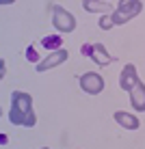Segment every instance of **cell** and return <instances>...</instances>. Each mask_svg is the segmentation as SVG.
<instances>
[{"mask_svg":"<svg viewBox=\"0 0 145 149\" xmlns=\"http://www.w3.org/2000/svg\"><path fill=\"white\" fill-rule=\"evenodd\" d=\"M9 100V123L24 125V119L33 112V95L26 91H11Z\"/></svg>","mask_w":145,"mask_h":149,"instance_id":"6da1fadb","label":"cell"},{"mask_svg":"<svg viewBox=\"0 0 145 149\" xmlns=\"http://www.w3.org/2000/svg\"><path fill=\"white\" fill-rule=\"evenodd\" d=\"M143 11V2L141 0H119L115 4V11H113V22L115 26H121V24H128L130 19H134L139 13Z\"/></svg>","mask_w":145,"mask_h":149,"instance_id":"7a4b0ae2","label":"cell"},{"mask_svg":"<svg viewBox=\"0 0 145 149\" xmlns=\"http://www.w3.org/2000/svg\"><path fill=\"white\" fill-rule=\"evenodd\" d=\"M78 22H76L74 13L67 11L65 7L61 4H52V28L59 35H67V33H74Z\"/></svg>","mask_w":145,"mask_h":149,"instance_id":"3957f363","label":"cell"},{"mask_svg":"<svg viewBox=\"0 0 145 149\" xmlns=\"http://www.w3.org/2000/svg\"><path fill=\"white\" fill-rule=\"evenodd\" d=\"M78 86L87 95H100L104 91L106 82H104V76L100 71H85V74L78 76Z\"/></svg>","mask_w":145,"mask_h":149,"instance_id":"277c9868","label":"cell"},{"mask_svg":"<svg viewBox=\"0 0 145 149\" xmlns=\"http://www.w3.org/2000/svg\"><path fill=\"white\" fill-rule=\"evenodd\" d=\"M67 58H69V52H67L65 48H61V50H56V52H50L46 58H41V63L35 65V71H37V74H43V71L56 69L59 65H63Z\"/></svg>","mask_w":145,"mask_h":149,"instance_id":"5b68a950","label":"cell"},{"mask_svg":"<svg viewBox=\"0 0 145 149\" xmlns=\"http://www.w3.org/2000/svg\"><path fill=\"white\" fill-rule=\"evenodd\" d=\"M139 82H141V78H139V69H137V65H132V63L123 65L121 74H119V89L126 91V93H130V91L139 84Z\"/></svg>","mask_w":145,"mask_h":149,"instance_id":"8992f818","label":"cell"},{"mask_svg":"<svg viewBox=\"0 0 145 149\" xmlns=\"http://www.w3.org/2000/svg\"><path fill=\"white\" fill-rule=\"evenodd\" d=\"M113 119L123 130H139L141 127V119L137 117V112H130V110H115L113 112Z\"/></svg>","mask_w":145,"mask_h":149,"instance_id":"52a82bcc","label":"cell"},{"mask_svg":"<svg viewBox=\"0 0 145 149\" xmlns=\"http://www.w3.org/2000/svg\"><path fill=\"white\" fill-rule=\"evenodd\" d=\"M128 97H130V106L134 112H145V82H139L128 93Z\"/></svg>","mask_w":145,"mask_h":149,"instance_id":"ba28073f","label":"cell"},{"mask_svg":"<svg viewBox=\"0 0 145 149\" xmlns=\"http://www.w3.org/2000/svg\"><path fill=\"white\" fill-rule=\"evenodd\" d=\"M91 61L97 65V67H108V65L115 61V56H113L108 50L104 48V43H93V54H91Z\"/></svg>","mask_w":145,"mask_h":149,"instance_id":"9c48e42d","label":"cell"},{"mask_svg":"<svg viewBox=\"0 0 145 149\" xmlns=\"http://www.w3.org/2000/svg\"><path fill=\"white\" fill-rule=\"evenodd\" d=\"M82 9L87 13H100V15L115 11V7L111 2H104V0H82Z\"/></svg>","mask_w":145,"mask_h":149,"instance_id":"30bf717a","label":"cell"},{"mask_svg":"<svg viewBox=\"0 0 145 149\" xmlns=\"http://www.w3.org/2000/svg\"><path fill=\"white\" fill-rule=\"evenodd\" d=\"M39 45L43 50H48V52H56V50L63 48V35L59 33H50V35H43L39 41Z\"/></svg>","mask_w":145,"mask_h":149,"instance_id":"8fae6325","label":"cell"},{"mask_svg":"<svg viewBox=\"0 0 145 149\" xmlns=\"http://www.w3.org/2000/svg\"><path fill=\"white\" fill-rule=\"evenodd\" d=\"M24 58L28 61V63H33V65H39L41 63V56H39V48L35 43H30L26 45V50H24Z\"/></svg>","mask_w":145,"mask_h":149,"instance_id":"7c38bea8","label":"cell"},{"mask_svg":"<svg viewBox=\"0 0 145 149\" xmlns=\"http://www.w3.org/2000/svg\"><path fill=\"white\" fill-rule=\"evenodd\" d=\"M97 26H100L102 30H113V26H115V22H113V15L111 13H104L97 17Z\"/></svg>","mask_w":145,"mask_h":149,"instance_id":"4fadbf2b","label":"cell"},{"mask_svg":"<svg viewBox=\"0 0 145 149\" xmlns=\"http://www.w3.org/2000/svg\"><path fill=\"white\" fill-rule=\"evenodd\" d=\"M35 125H37V115H35V110H33L26 119H24V127H35Z\"/></svg>","mask_w":145,"mask_h":149,"instance_id":"5bb4252c","label":"cell"},{"mask_svg":"<svg viewBox=\"0 0 145 149\" xmlns=\"http://www.w3.org/2000/svg\"><path fill=\"white\" fill-rule=\"evenodd\" d=\"M80 54L87 56V58H91V54H93V43H82V45H80Z\"/></svg>","mask_w":145,"mask_h":149,"instance_id":"9a60e30c","label":"cell"},{"mask_svg":"<svg viewBox=\"0 0 145 149\" xmlns=\"http://www.w3.org/2000/svg\"><path fill=\"white\" fill-rule=\"evenodd\" d=\"M0 78H7V61L0 58Z\"/></svg>","mask_w":145,"mask_h":149,"instance_id":"2e32d148","label":"cell"},{"mask_svg":"<svg viewBox=\"0 0 145 149\" xmlns=\"http://www.w3.org/2000/svg\"><path fill=\"white\" fill-rule=\"evenodd\" d=\"M7 143H9V136H7V134H0V145L7 147Z\"/></svg>","mask_w":145,"mask_h":149,"instance_id":"e0dca14e","label":"cell"},{"mask_svg":"<svg viewBox=\"0 0 145 149\" xmlns=\"http://www.w3.org/2000/svg\"><path fill=\"white\" fill-rule=\"evenodd\" d=\"M15 2H18V0H0L2 7H11V4H15Z\"/></svg>","mask_w":145,"mask_h":149,"instance_id":"ac0fdd59","label":"cell"},{"mask_svg":"<svg viewBox=\"0 0 145 149\" xmlns=\"http://www.w3.org/2000/svg\"><path fill=\"white\" fill-rule=\"evenodd\" d=\"M39 149H50V147H39Z\"/></svg>","mask_w":145,"mask_h":149,"instance_id":"d6986e66","label":"cell"}]
</instances>
